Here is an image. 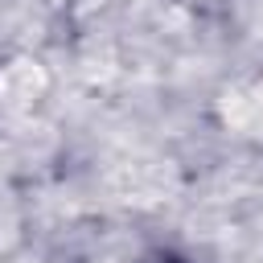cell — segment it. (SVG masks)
I'll use <instances>...</instances> for the list:
<instances>
[{"label": "cell", "mask_w": 263, "mask_h": 263, "mask_svg": "<svg viewBox=\"0 0 263 263\" xmlns=\"http://www.w3.org/2000/svg\"><path fill=\"white\" fill-rule=\"evenodd\" d=\"M144 263H181V259H177V255H168V251H156V255H148Z\"/></svg>", "instance_id": "cell-1"}]
</instances>
